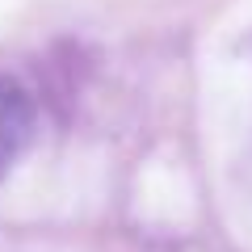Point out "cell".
I'll return each mask as SVG.
<instances>
[{"mask_svg":"<svg viewBox=\"0 0 252 252\" xmlns=\"http://www.w3.org/2000/svg\"><path fill=\"white\" fill-rule=\"evenodd\" d=\"M30 130H34V105H30L26 89L9 76H0V177L26 152Z\"/></svg>","mask_w":252,"mask_h":252,"instance_id":"1","label":"cell"}]
</instances>
